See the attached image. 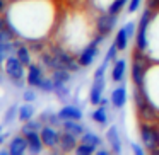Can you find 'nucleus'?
I'll return each instance as SVG.
<instances>
[{
	"label": "nucleus",
	"instance_id": "f257e3e1",
	"mask_svg": "<svg viewBox=\"0 0 159 155\" xmlns=\"http://www.w3.org/2000/svg\"><path fill=\"white\" fill-rule=\"evenodd\" d=\"M24 68H26V67L22 65V62L16 55H9L7 58H5L4 72H5V75H7V79L11 80L17 89H22L24 84H28L24 80V75H26Z\"/></svg>",
	"mask_w": 159,
	"mask_h": 155
},
{
	"label": "nucleus",
	"instance_id": "f03ea898",
	"mask_svg": "<svg viewBox=\"0 0 159 155\" xmlns=\"http://www.w3.org/2000/svg\"><path fill=\"white\" fill-rule=\"evenodd\" d=\"M151 19H152V9H145L142 12L140 19L137 22V32H135V46H137L139 51L144 53L147 50V29H149V24H151Z\"/></svg>",
	"mask_w": 159,
	"mask_h": 155
},
{
	"label": "nucleus",
	"instance_id": "7ed1b4c3",
	"mask_svg": "<svg viewBox=\"0 0 159 155\" xmlns=\"http://www.w3.org/2000/svg\"><path fill=\"white\" fill-rule=\"evenodd\" d=\"M104 38H106V36L98 34L96 38L80 51L79 58H77V62H79L80 67H91L94 63V60L98 58V55H99V46H101V43L104 41Z\"/></svg>",
	"mask_w": 159,
	"mask_h": 155
},
{
	"label": "nucleus",
	"instance_id": "20e7f679",
	"mask_svg": "<svg viewBox=\"0 0 159 155\" xmlns=\"http://www.w3.org/2000/svg\"><path fill=\"white\" fill-rule=\"evenodd\" d=\"M140 140L149 152L156 153L159 150V133L154 126H151V124H142L140 126Z\"/></svg>",
	"mask_w": 159,
	"mask_h": 155
},
{
	"label": "nucleus",
	"instance_id": "39448f33",
	"mask_svg": "<svg viewBox=\"0 0 159 155\" xmlns=\"http://www.w3.org/2000/svg\"><path fill=\"white\" fill-rule=\"evenodd\" d=\"M50 51H52L57 58H58V62L62 63L63 68L70 70V72H79V68H80L79 62H77V60H74L63 48H60V46H52V48H50Z\"/></svg>",
	"mask_w": 159,
	"mask_h": 155
},
{
	"label": "nucleus",
	"instance_id": "423d86ee",
	"mask_svg": "<svg viewBox=\"0 0 159 155\" xmlns=\"http://www.w3.org/2000/svg\"><path fill=\"white\" fill-rule=\"evenodd\" d=\"M116 22H118L116 14H110V12H106V14L99 15V17L96 19V31H98V34L108 36L115 29Z\"/></svg>",
	"mask_w": 159,
	"mask_h": 155
},
{
	"label": "nucleus",
	"instance_id": "0eeeda50",
	"mask_svg": "<svg viewBox=\"0 0 159 155\" xmlns=\"http://www.w3.org/2000/svg\"><path fill=\"white\" fill-rule=\"evenodd\" d=\"M142 51H135V62L132 65V80H134L135 87H142L144 85V77H145V65H144V58L140 56Z\"/></svg>",
	"mask_w": 159,
	"mask_h": 155
},
{
	"label": "nucleus",
	"instance_id": "6e6552de",
	"mask_svg": "<svg viewBox=\"0 0 159 155\" xmlns=\"http://www.w3.org/2000/svg\"><path fill=\"white\" fill-rule=\"evenodd\" d=\"M39 135H41V140L45 143V147L48 148H57L60 143V135L58 131L55 130V126L52 124H43V128L39 130Z\"/></svg>",
	"mask_w": 159,
	"mask_h": 155
},
{
	"label": "nucleus",
	"instance_id": "1a4fd4ad",
	"mask_svg": "<svg viewBox=\"0 0 159 155\" xmlns=\"http://www.w3.org/2000/svg\"><path fill=\"white\" fill-rule=\"evenodd\" d=\"M127 99H128V92H127V87L123 84H120L118 87H115L111 90V96H110V101H111V106L115 109H123L127 106Z\"/></svg>",
	"mask_w": 159,
	"mask_h": 155
},
{
	"label": "nucleus",
	"instance_id": "9d476101",
	"mask_svg": "<svg viewBox=\"0 0 159 155\" xmlns=\"http://www.w3.org/2000/svg\"><path fill=\"white\" fill-rule=\"evenodd\" d=\"M45 79V73H43L41 65H36V63H31L28 67V73H26V82H28L29 87H36L38 89L39 84Z\"/></svg>",
	"mask_w": 159,
	"mask_h": 155
},
{
	"label": "nucleus",
	"instance_id": "9b49d317",
	"mask_svg": "<svg viewBox=\"0 0 159 155\" xmlns=\"http://www.w3.org/2000/svg\"><path fill=\"white\" fill-rule=\"evenodd\" d=\"M125 77H127V60L116 58L113 62V68H111V80L116 84H123Z\"/></svg>",
	"mask_w": 159,
	"mask_h": 155
},
{
	"label": "nucleus",
	"instance_id": "f8f14e48",
	"mask_svg": "<svg viewBox=\"0 0 159 155\" xmlns=\"http://www.w3.org/2000/svg\"><path fill=\"white\" fill-rule=\"evenodd\" d=\"M104 87H106V82H104V77H99V79H94L93 87L89 90V101L91 104L98 106L99 101L103 99V92H104Z\"/></svg>",
	"mask_w": 159,
	"mask_h": 155
},
{
	"label": "nucleus",
	"instance_id": "ddd939ff",
	"mask_svg": "<svg viewBox=\"0 0 159 155\" xmlns=\"http://www.w3.org/2000/svg\"><path fill=\"white\" fill-rule=\"evenodd\" d=\"M106 141L110 145V148L115 152V153H121V136L120 131H118V126H110L106 131Z\"/></svg>",
	"mask_w": 159,
	"mask_h": 155
},
{
	"label": "nucleus",
	"instance_id": "4468645a",
	"mask_svg": "<svg viewBox=\"0 0 159 155\" xmlns=\"http://www.w3.org/2000/svg\"><path fill=\"white\" fill-rule=\"evenodd\" d=\"M24 136H26V140H28V150L31 152V153H39V152L43 150L45 143H43V140H41L39 131H28V133H24Z\"/></svg>",
	"mask_w": 159,
	"mask_h": 155
},
{
	"label": "nucleus",
	"instance_id": "2eb2a0df",
	"mask_svg": "<svg viewBox=\"0 0 159 155\" xmlns=\"http://www.w3.org/2000/svg\"><path fill=\"white\" fill-rule=\"evenodd\" d=\"M28 152V140L24 135H17L9 141V153L11 155H22Z\"/></svg>",
	"mask_w": 159,
	"mask_h": 155
},
{
	"label": "nucleus",
	"instance_id": "dca6fc26",
	"mask_svg": "<svg viewBox=\"0 0 159 155\" xmlns=\"http://www.w3.org/2000/svg\"><path fill=\"white\" fill-rule=\"evenodd\" d=\"M58 116H60V119H62V121H65V119H77V121H80L84 114H82V109H80V107L74 106V104H65V106L58 111Z\"/></svg>",
	"mask_w": 159,
	"mask_h": 155
},
{
	"label": "nucleus",
	"instance_id": "f3484780",
	"mask_svg": "<svg viewBox=\"0 0 159 155\" xmlns=\"http://www.w3.org/2000/svg\"><path fill=\"white\" fill-rule=\"evenodd\" d=\"M58 147H60V150H62V152H72V150H75V147H77V136H75V135H72V133H69V131H63L62 130Z\"/></svg>",
	"mask_w": 159,
	"mask_h": 155
},
{
	"label": "nucleus",
	"instance_id": "a211bd4d",
	"mask_svg": "<svg viewBox=\"0 0 159 155\" xmlns=\"http://www.w3.org/2000/svg\"><path fill=\"white\" fill-rule=\"evenodd\" d=\"M62 130L69 131V133L75 135V136H80L86 131V126L80 124L77 119H65V121H62Z\"/></svg>",
	"mask_w": 159,
	"mask_h": 155
},
{
	"label": "nucleus",
	"instance_id": "6ab92c4d",
	"mask_svg": "<svg viewBox=\"0 0 159 155\" xmlns=\"http://www.w3.org/2000/svg\"><path fill=\"white\" fill-rule=\"evenodd\" d=\"M91 119L96 121L98 124H101V126H106L108 124V109H106V106H101L99 104V106L91 113Z\"/></svg>",
	"mask_w": 159,
	"mask_h": 155
},
{
	"label": "nucleus",
	"instance_id": "aec40b11",
	"mask_svg": "<svg viewBox=\"0 0 159 155\" xmlns=\"http://www.w3.org/2000/svg\"><path fill=\"white\" fill-rule=\"evenodd\" d=\"M16 56H17L19 60L22 62V65L28 68L29 65H31V50H29V46H26L24 43H21V45L16 48Z\"/></svg>",
	"mask_w": 159,
	"mask_h": 155
},
{
	"label": "nucleus",
	"instance_id": "412c9836",
	"mask_svg": "<svg viewBox=\"0 0 159 155\" xmlns=\"http://www.w3.org/2000/svg\"><path fill=\"white\" fill-rule=\"evenodd\" d=\"M80 143H87V145H93V147L99 148L101 145H103V140H101V136L96 135L94 131L86 130L82 135H80Z\"/></svg>",
	"mask_w": 159,
	"mask_h": 155
},
{
	"label": "nucleus",
	"instance_id": "4be33fe9",
	"mask_svg": "<svg viewBox=\"0 0 159 155\" xmlns=\"http://www.w3.org/2000/svg\"><path fill=\"white\" fill-rule=\"evenodd\" d=\"M17 118L22 121V123L33 119V118H34V106H33V102H24L22 106H19Z\"/></svg>",
	"mask_w": 159,
	"mask_h": 155
},
{
	"label": "nucleus",
	"instance_id": "5701e85b",
	"mask_svg": "<svg viewBox=\"0 0 159 155\" xmlns=\"http://www.w3.org/2000/svg\"><path fill=\"white\" fill-rule=\"evenodd\" d=\"M128 41H130V36H128L127 29L121 26V28L118 29L116 36H115V45L118 46V50H120V51H125V50H127V46H128Z\"/></svg>",
	"mask_w": 159,
	"mask_h": 155
},
{
	"label": "nucleus",
	"instance_id": "b1692460",
	"mask_svg": "<svg viewBox=\"0 0 159 155\" xmlns=\"http://www.w3.org/2000/svg\"><path fill=\"white\" fill-rule=\"evenodd\" d=\"M52 79L55 84H69L72 75H70V70L67 68H57L52 70Z\"/></svg>",
	"mask_w": 159,
	"mask_h": 155
},
{
	"label": "nucleus",
	"instance_id": "393cba45",
	"mask_svg": "<svg viewBox=\"0 0 159 155\" xmlns=\"http://www.w3.org/2000/svg\"><path fill=\"white\" fill-rule=\"evenodd\" d=\"M39 119H41L45 124H52V126H58V124H62V119H60L58 113H52L50 109L43 111L41 116H39Z\"/></svg>",
	"mask_w": 159,
	"mask_h": 155
},
{
	"label": "nucleus",
	"instance_id": "a878e982",
	"mask_svg": "<svg viewBox=\"0 0 159 155\" xmlns=\"http://www.w3.org/2000/svg\"><path fill=\"white\" fill-rule=\"evenodd\" d=\"M43 124H45V123H43L41 119H34V118H33V119L26 121V123L22 124L21 131H22V135L28 133V131H39L43 128Z\"/></svg>",
	"mask_w": 159,
	"mask_h": 155
},
{
	"label": "nucleus",
	"instance_id": "bb28decb",
	"mask_svg": "<svg viewBox=\"0 0 159 155\" xmlns=\"http://www.w3.org/2000/svg\"><path fill=\"white\" fill-rule=\"evenodd\" d=\"M53 94H57V97H58L62 102L69 101V97H70V90H69V87H67V84H55Z\"/></svg>",
	"mask_w": 159,
	"mask_h": 155
},
{
	"label": "nucleus",
	"instance_id": "cd10ccee",
	"mask_svg": "<svg viewBox=\"0 0 159 155\" xmlns=\"http://www.w3.org/2000/svg\"><path fill=\"white\" fill-rule=\"evenodd\" d=\"M118 51H120V50H118V46L116 45H115V43H113V45H111L110 46V48H108V51H106V55H104V60H103V65H110V63L111 62H115V60H116V53Z\"/></svg>",
	"mask_w": 159,
	"mask_h": 155
},
{
	"label": "nucleus",
	"instance_id": "c85d7f7f",
	"mask_svg": "<svg viewBox=\"0 0 159 155\" xmlns=\"http://www.w3.org/2000/svg\"><path fill=\"white\" fill-rule=\"evenodd\" d=\"M53 89H55V82H53L52 77H45L43 82L39 84V87H38V90H41V92H45V94H52Z\"/></svg>",
	"mask_w": 159,
	"mask_h": 155
},
{
	"label": "nucleus",
	"instance_id": "c756f323",
	"mask_svg": "<svg viewBox=\"0 0 159 155\" xmlns=\"http://www.w3.org/2000/svg\"><path fill=\"white\" fill-rule=\"evenodd\" d=\"M125 5H127V0H113L111 5L108 7V12H110V14H116L118 15L121 11H123Z\"/></svg>",
	"mask_w": 159,
	"mask_h": 155
},
{
	"label": "nucleus",
	"instance_id": "7c9ffc66",
	"mask_svg": "<svg viewBox=\"0 0 159 155\" xmlns=\"http://www.w3.org/2000/svg\"><path fill=\"white\" fill-rule=\"evenodd\" d=\"M96 150H98L96 147L87 145V143H80V145H77V147H75V153L77 155H91V153H94Z\"/></svg>",
	"mask_w": 159,
	"mask_h": 155
},
{
	"label": "nucleus",
	"instance_id": "2f4dec72",
	"mask_svg": "<svg viewBox=\"0 0 159 155\" xmlns=\"http://www.w3.org/2000/svg\"><path fill=\"white\" fill-rule=\"evenodd\" d=\"M17 111H19V107H17V106H12V107H9V109H7V113H5L4 123H5V124L12 123V119H14V118H17Z\"/></svg>",
	"mask_w": 159,
	"mask_h": 155
},
{
	"label": "nucleus",
	"instance_id": "473e14b6",
	"mask_svg": "<svg viewBox=\"0 0 159 155\" xmlns=\"http://www.w3.org/2000/svg\"><path fill=\"white\" fill-rule=\"evenodd\" d=\"M22 101H24V102H34L36 101V90L33 89H26L24 92H22Z\"/></svg>",
	"mask_w": 159,
	"mask_h": 155
},
{
	"label": "nucleus",
	"instance_id": "72a5a7b5",
	"mask_svg": "<svg viewBox=\"0 0 159 155\" xmlns=\"http://www.w3.org/2000/svg\"><path fill=\"white\" fill-rule=\"evenodd\" d=\"M140 2L142 0H130V2H128V12H130V14L137 12L139 7H140Z\"/></svg>",
	"mask_w": 159,
	"mask_h": 155
},
{
	"label": "nucleus",
	"instance_id": "f704fd0d",
	"mask_svg": "<svg viewBox=\"0 0 159 155\" xmlns=\"http://www.w3.org/2000/svg\"><path fill=\"white\" fill-rule=\"evenodd\" d=\"M29 50H31V51H39V53H41V51H43V43H38V41L31 43Z\"/></svg>",
	"mask_w": 159,
	"mask_h": 155
},
{
	"label": "nucleus",
	"instance_id": "c9c22d12",
	"mask_svg": "<svg viewBox=\"0 0 159 155\" xmlns=\"http://www.w3.org/2000/svg\"><path fill=\"white\" fill-rule=\"evenodd\" d=\"M130 147H132V150H134V153H135V155H144V148H142L140 145H137V143H130Z\"/></svg>",
	"mask_w": 159,
	"mask_h": 155
},
{
	"label": "nucleus",
	"instance_id": "e433bc0d",
	"mask_svg": "<svg viewBox=\"0 0 159 155\" xmlns=\"http://www.w3.org/2000/svg\"><path fill=\"white\" fill-rule=\"evenodd\" d=\"M147 7H149V9L159 7V0H147Z\"/></svg>",
	"mask_w": 159,
	"mask_h": 155
},
{
	"label": "nucleus",
	"instance_id": "4c0bfd02",
	"mask_svg": "<svg viewBox=\"0 0 159 155\" xmlns=\"http://www.w3.org/2000/svg\"><path fill=\"white\" fill-rule=\"evenodd\" d=\"M7 9V4H5V0H0V14Z\"/></svg>",
	"mask_w": 159,
	"mask_h": 155
},
{
	"label": "nucleus",
	"instance_id": "58836bf2",
	"mask_svg": "<svg viewBox=\"0 0 159 155\" xmlns=\"http://www.w3.org/2000/svg\"><path fill=\"white\" fill-rule=\"evenodd\" d=\"M4 28H7V21L4 17H0V29H4Z\"/></svg>",
	"mask_w": 159,
	"mask_h": 155
},
{
	"label": "nucleus",
	"instance_id": "ea45409f",
	"mask_svg": "<svg viewBox=\"0 0 159 155\" xmlns=\"http://www.w3.org/2000/svg\"><path fill=\"white\" fill-rule=\"evenodd\" d=\"M5 58H7V56H5V55H2V53H0V67H2V65H4V63H5Z\"/></svg>",
	"mask_w": 159,
	"mask_h": 155
},
{
	"label": "nucleus",
	"instance_id": "a19ab883",
	"mask_svg": "<svg viewBox=\"0 0 159 155\" xmlns=\"http://www.w3.org/2000/svg\"><path fill=\"white\" fill-rule=\"evenodd\" d=\"M0 84H2V73H0Z\"/></svg>",
	"mask_w": 159,
	"mask_h": 155
},
{
	"label": "nucleus",
	"instance_id": "79ce46f5",
	"mask_svg": "<svg viewBox=\"0 0 159 155\" xmlns=\"http://www.w3.org/2000/svg\"><path fill=\"white\" fill-rule=\"evenodd\" d=\"M0 135H2V128H0Z\"/></svg>",
	"mask_w": 159,
	"mask_h": 155
}]
</instances>
